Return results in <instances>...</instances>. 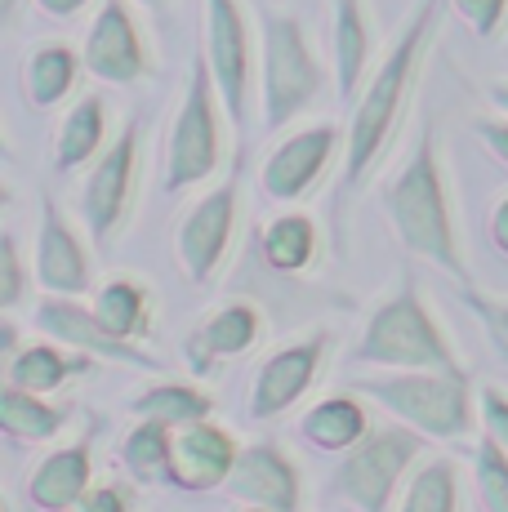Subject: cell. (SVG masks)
<instances>
[{"label": "cell", "mask_w": 508, "mask_h": 512, "mask_svg": "<svg viewBox=\"0 0 508 512\" xmlns=\"http://www.w3.org/2000/svg\"><path fill=\"white\" fill-rule=\"evenodd\" d=\"M228 495L241 499L250 508H268V512H299L304 495H299V472L286 459V450H277L272 441L241 450L237 464L228 477Z\"/></svg>", "instance_id": "16"}, {"label": "cell", "mask_w": 508, "mask_h": 512, "mask_svg": "<svg viewBox=\"0 0 508 512\" xmlns=\"http://www.w3.org/2000/svg\"><path fill=\"white\" fill-rule=\"evenodd\" d=\"M85 58L76 54L72 45H41L27 54L23 63V94L27 103L36 107V112H45V107H58L67 94H72L76 76H81Z\"/></svg>", "instance_id": "23"}, {"label": "cell", "mask_w": 508, "mask_h": 512, "mask_svg": "<svg viewBox=\"0 0 508 512\" xmlns=\"http://www.w3.org/2000/svg\"><path fill=\"white\" fill-rule=\"evenodd\" d=\"M85 490H90V437L45 455V464L27 481V499L41 512H72Z\"/></svg>", "instance_id": "18"}, {"label": "cell", "mask_w": 508, "mask_h": 512, "mask_svg": "<svg viewBox=\"0 0 508 512\" xmlns=\"http://www.w3.org/2000/svg\"><path fill=\"white\" fill-rule=\"evenodd\" d=\"M353 392L375 406L393 410L406 428L424 432L433 441H459L482 423L473 401V383L464 370H388L361 374Z\"/></svg>", "instance_id": "3"}, {"label": "cell", "mask_w": 508, "mask_h": 512, "mask_svg": "<svg viewBox=\"0 0 508 512\" xmlns=\"http://www.w3.org/2000/svg\"><path fill=\"white\" fill-rule=\"evenodd\" d=\"M32 321L41 326V334H50L54 343L85 352V357H107V361H121V366L156 370V361L139 348V343L116 339V334L99 321V312L85 308L76 294H45V299L36 303Z\"/></svg>", "instance_id": "13"}, {"label": "cell", "mask_w": 508, "mask_h": 512, "mask_svg": "<svg viewBox=\"0 0 508 512\" xmlns=\"http://www.w3.org/2000/svg\"><path fill=\"white\" fill-rule=\"evenodd\" d=\"M259 330H263V321H259L254 303H223V308H214L210 317L192 330L188 352H192V361H197V370H210L214 361L250 352L254 343H259Z\"/></svg>", "instance_id": "19"}, {"label": "cell", "mask_w": 508, "mask_h": 512, "mask_svg": "<svg viewBox=\"0 0 508 512\" xmlns=\"http://www.w3.org/2000/svg\"><path fill=\"white\" fill-rule=\"evenodd\" d=\"M495 348H500V352H504V361H508V343H500V339H495Z\"/></svg>", "instance_id": "42"}, {"label": "cell", "mask_w": 508, "mask_h": 512, "mask_svg": "<svg viewBox=\"0 0 508 512\" xmlns=\"http://www.w3.org/2000/svg\"><path fill=\"white\" fill-rule=\"evenodd\" d=\"M134 508V495L116 481H103V486H90L85 499L76 504V512H130Z\"/></svg>", "instance_id": "35"}, {"label": "cell", "mask_w": 508, "mask_h": 512, "mask_svg": "<svg viewBox=\"0 0 508 512\" xmlns=\"http://www.w3.org/2000/svg\"><path fill=\"white\" fill-rule=\"evenodd\" d=\"M370 67V23L361 0H335V90L353 103Z\"/></svg>", "instance_id": "21"}, {"label": "cell", "mask_w": 508, "mask_h": 512, "mask_svg": "<svg viewBox=\"0 0 508 512\" xmlns=\"http://www.w3.org/2000/svg\"><path fill=\"white\" fill-rule=\"evenodd\" d=\"M170 441L174 428L156 419H139L130 428V437L121 441V464L139 486H156V481H170Z\"/></svg>", "instance_id": "28"}, {"label": "cell", "mask_w": 508, "mask_h": 512, "mask_svg": "<svg viewBox=\"0 0 508 512\" xmlns=\"http://www.w3.org/2000/svg\"><path fill=\"white\" fill-rule=\"evenodd\" d=\"M335 152H339L335 125L321 121V125H308V130H295L290 139H281L272 147L268 161H263V170H259L263 196H272V201H281V205L304 201L312 187L326 179Z\"/></svg>", "instance_id": "12"}, {"label": "cell", "mask_w": 508, "mask_h": 512, "mask_svg": "<svg viewBox=\"0 0 508 512\" xmlns=\"http://www.w3.org/2000/svg\"><path fill=\"white\" fill-rule=\"evenodd\" d=\"M205 58L214 67L228 121L246 130L250 121V81H254V36L241 0H205Z\"/></svg>", "instance_id": "8"}, {"label": "cell", "mask_w": 508, "mask_h": 512, "mask_svg": "<svg viewBox=\"0 0 508 512\" xmlns=\"http://www.w3.org/2000/svg\"><path fill=\"white\" fill-rule=\"evenodd\" d=\"M103 152H107V107L99 94H85L63 116V125L54 134V165H58V174H72L81 165L99 161Z\"/></svg>", "instance_id": "20"}, {"label": "cell", "mask_w": 508, "mask_h": 512, "mask_svg": "<svg viewBox=\"0 0 508 512\" xmlns=\"http://www.w3.org/2000/svg\"><path fill=\"white\" fill-rule=\"evenodd\" d=\"M384 205H388V219H393V228L410 254H419V259H428L433 268H442L446 277L468 285V259H464V250H459V232H455L451 196H446L433 125H424L415 152L406 156L397 179L384 187Z\"/></svg>", "instance_id": "2"}, {"label": "cell", "mask_w": 508, "mask_h": 512, "mask_svg": "<svg viewBox=\"0 0 508 512\" xmlns=\"http://www.w3.org/2000/svg\"><path fill=\"white\" fill-rule=\"evenodd\" d=\"M477 499L486 512H508V455L491 437L477 446Z\"/></svg>", "instance_id": "31"}, {"label": "cell", "mask_w": 508, "mask_h": 512, "mask_svg": "<svg viewBox=\"0 0 508 512\" xmlns=\"http://www.w3.org/2000/svg\"><path fill=\"white\" fill-rule=\"evenodd\" d=\"M27 294V268H23V254H18L14 232L0 236V308L14 312Z\"/></svg>", "instance_id": "32"}, {"label": "cell", "mask_w": 508, "mask_h": 512, "mask_svg": "<svg viewBox=\"0 0 508 512\" xmlns=\"http://www.w3.org/2000/svg\"><path fill=\"white\" fill-rule=\"evenodd\" d=\"M134 415L156 419L165 428H183V423H197L214 415V397L192 383H156V388L134 397Z\"/></svg>", "instance_id": "29"}, {"label": "cell", "mask_w": 508, "mask_h": 512, "mask_svg": "<svg viewBox=\"0 0 508 512\" xmlns=\"http://www.w3.org/2000/svg\"><path fill=\"white\" fill-rule=\"evenodd\" d=\"M18 5H23V0H0V14H5V23H14V18H18Z\"/></svg>", "instance_id": "41"}, {"label": "cell", "mask_w": 508, "mask_h": 512, "mask_svg": "<svg viewBox=\"0 0 508 512\" xmlns=\"http://www.w3.org/2000/svg\"><path fill=\"white\" fill-rule=\"evenodd\" d=\"M81 58H85V72L107 85H134L152 72V58H148V45H143L139 23H134L130 0H103L90 32H85Z\"/></svg>", "instance_id": "11"}, {"label": "cell", "mask_w": 508, "mask_h": 512, "mask_svg": "<svg viewBox=\"0 0 508 512\" xmlns=\"http://www.w3.org/2000/svg\"><path fill=\"white\" fill-rule=\"evenodd\" d=\"M223 112L228 107H223L214 67L205 49H197L188 90L170 125V143H165V192H192L214 179V170L223 165Z\"/></svg>", "instance_id": "6"}, {"label": "cell", "mask_w": 508, "mask_h": 512, "mask_svg": "<svg viewBox=\"0 0 508 512\" xmlns=\"http://www.w3.org/2000/svg\"><path fill=\"white\" fill-rule=\"evenodd\" d=\"M36 281L45 294H76L90 290V254L81 236L63 219L54 196L41 201V232H36Z\"/></svg>", "instance_id": "17"}, {"label": "cell", "mask_w": 508, "mask_h": 512, "mask_svg": "<svg viewBox=\"0 0 508 512\" xmlns=\"http://www.w3.org/2000/svg\"><path fill=\"white\" fill-rule=\"evenodd\" d=\"M366 432H370V419L357 397H326L299 419V437H304L312 450H326V455L353 450Z\"/></svg>", "instance_id": "22"}, {"label": "cell", "mask_w": 508, "mask_h": 512, "mask_svg": "<svg viewBox=\"0 0 508 512\" xmlns=\"http://www.w3.org/2000/svg\"><path fill=\"white\" fill-rule=\"evenodd\" d=\"M402 512H459V468L451 459H433L415 472L402 495Z\"/></svg>", "instance_id": "30"}, {"label": "cell", "mask_w": 508, "mask_h": 512, "mask_svg": "<svg viewBox=\"0 0 508 512\" xmlns=\"http://www.w3.org/2000/svg\"><path fill=\"white\" fill-rule=\"evenodd\" d=\"M491 245L508 259V196L491 210Z\"/></svg>", "instance_id": "38"}, {"label": "cell", "mask_w": 508, "mask_h": 512, "mask_svg": "<svg viewBox=\"0 0 508 512\" xmlns=\"http://www.w3.org/2000/svg\"><path fill=\"white\" fill-rule=\"evenodd\" d=\"M67 406H50L45 397L36 392H23V388H9L5 383V397H0V428L5 437L14 441H50L67 428Z\"/></svg>", "instance_id": "27"}, {"label": "cell", "mask_w": 508, "mask_h": 512, "mask_svg": "<svg viewBox=\"0 0 508 512\" xmlns=\"http://www.w3.org/2000/svg\"><path fill=\"white\" fill-rule=\"evenodd\" d=\"M424 432L415 428H375L357 441L353 450H344L335 468V495L357 512H388L397 495V481L406 477V468L424 455Z\"/></svg>", "instance_id": "7"}, {"label": "cell", "mask_w": 508, "mask_h": 512, "mask_svg": "<svg viewBox=\"0 0 508 512\" xmlns=\"http://www.w3.org/2000/svg\"><path fill=\"white\" fill-rule=\"evenodd\" d=\"M357 361L379 370H464L415 281H406L370 312L357 343Z\"/></svg>", "instance_id": "4"}, {"label": "cell", "mask_w": 508, "mask_h": 512, "mask_svg": "<svg viewBox=\"0 0 508 512\" xmlns=\"http://www.w3.org/2000/svg\"><path fill=\"white\" fill-rule=\"evenodd\" d=\"M237 441L214 419H197L174 428L170 441V486L179 490H214L228 486L232 464H237Z\"/></svg>", "instance_id": "15"}, {"label": "cell", "mask_w": 508, "mask_h": 512, "mask_svg": "<svg viewBox=\"0 0 508 512\" xmlns=\"http://www.w3.org/2000/svg\"><path fill=\"white\" fill-rule=\"evenodd\" d=\"M477 139L491 147V156H500L508 165V116H486V121H477Z\"/></svg>", "instance_id": "37"}, {"label": "cell", "mask_w": 508, "mask_h": 512, "mask_svg": "<svg viewBox=\"0 0 508 512\" xmlns=\"http://www.w3.org/2000/svg\"><path fill=\"white\" fill-rule=\"evenodd\" d=\"M232 232H237V179L205 192L174 228V259L183 263L192 285H210L228 259Z\"/></svg>", "instance_id": "10"}, {"label": "cell", "mask_w": 508, "mask_h": 512, "mask_svg": "<svg viewBox=\"0 0 508 512\" xmlns=\"http://www.w3.org/2000/svg\"><path fill=\"white\" fill-rule=\"evenodd\" d=\"M477 415H482V428L486 437L508 455V397L500 388H482L477 392Z\"/></svg>", "instance_id": "34"}, {"label": "cell", "mask_w": 508, "mask_h": 512, "mask_svg": "<svg viewBox=\"0 0 508 512\" xmlns=\"http://www.w3.org/2000/svg\"><path fill=\"white\" fill-rule=\"evenodd\" d=\"M32 5L41 9L45 18H76L85 5H90V0H32Z\"/></svg>", "instance_id": "39"}, {"label": "cell", "mask_w": 508, "mask_h": 512, "mask_svg": "<svg viewBox=\"0 0 508 512\" xmlns=\"http://www.w3.org/2000/svg\"><path fill=\"white\" fill-rule=\"evenodd\" d=\"M90 308L99 312L103 326L112 330L116 339H125V343H139L143 334L152 330L148 290H143V285L134 281V277H112V281H103Z\"/></svg>", "instance_id": "25"}, {"label": "cell", "mask_w": 508, "mask_h": 512, "mask_svg": "<svg viewBox=\"0 0 508 512\" xmlns=\"http://www.w3.org/2000/svg\"><path fill=\"white\" fill-rule=\"evenodd\" d=\"M134 187H139V121H125V130L94 161L81 192V219L99 245H107L121 232L134 201Z\"/></svg>", "instance_id": "9"}, {"label": "cell", "mask_w": 508, "mask_h": 512, "mask_svg": "<svg viewBox=\"0 0 508 512\" xmlns=\"http://www.w3.org/2000/svg\"><path fill=\"white\" fill-rule=\"evenodd\" d=\"M326 352H330V334H308V339H299V343H290V348L272 352V357L259 366V374H254L246 415L250 419L286 415V410L312 388V379H317Z\"/></svg>", "instance_id": "14"}, {"label": "cell", "mask_w": 508, "mask_h": 512, "mask_svg": "<svg viewBox=\"0 0 508 512\" xmlns=\"http://www.w3.org/2000/svg\"><path fill=\"white\" fill-rule=\"evenodd\" d=\"M139 5H161V0H139Z\"/></svg>", "instance_id": "44"}, {"label": "cell", "mask_w": 508, "mask_h": 512, "mask_svg": "<svg viewBox=\"0 0 508 512\" xmlns=\"http://www.w3.org/2000/svg\"><path fill=\"white\" fill-rule=\"evenodd\" d=\"M259 250L268 259V268L277 272H304L312 259H317V223L299 210H286L263 228Z\"/></svg>", "instance_id": "26"}, {"label": "cell", "mask_w": 508, "mask_h": 512, "mask_svg": "<svg viewBox=\"0 0 508 512\" xmlns=\"http://www.w3.org/2000/svg\"><path fill=\"white\" fill-rule=\"evenodd\" d=\"M486 94H491L495 112H500V116H508V81H500V85H491V90H486Z\"/></svg>", "instance_id": "40"}, {"label": "cell", "mask_w": 508, "mask_h": 512, "mask_svg": "<svg viewBox=\"0 0 508 512\" xmlns=\"http://www.w3.org/2000/svg\"><path fill=\"white\" fill-rule=\"evenodd\" d=\"M451 9L473 27V36H482V41L500 36V27L508 18V0H451Z\"/></svg>", "instance_id": "33"}, {"label": "cell", "mask_w": 508, "mask_h": 512, "mask_svg": "<svg viewBox=\"0 0 508 512\" xmlns=\"http://www.w3.org/2000/svg\"><path fill=\"white\" fill-rule=\"evenodd\" d=\"M468 308H473V312H477V321H482V326L491 330V339L508 343V303H491V299H482V294L468 290Z\"/></svg>", "instance_id": "36"}, {"label": "cell", "mask_w": 508, "mask_h": 512, "mask_svg": "<svg viewBox=\"0 0 508 512\" xmlns=\"http://www.w3.org/2000/svg\"><path fill=\"white\" fill-rule=\"evenodd\" d=\"M58 348L63 343H27V348H14L5 361V383L9 388L36 392V397H50L72 374L85 370V357H63Z\"/></svg>", "instance_id": "24"}, {"label": "cell", "mask_w": 508, "mask_h": 512, "mask_svg": "<svg viewBox=\"0 0 508 512\" xmlns=\"http://www.w3.org/2000/svg\"><path fill=\"white\" fill-rule=\"evenodd\" d=\"M321 98V63L295 14H259V103L263 130H286Z\"/></svg>", "instance_id": "5"}, {"label": "cell", "mask_w": 508, "mask_h": 512, "mask_svg": "<svg viewBox=\"0 0 508 512\" xmlns=\"http://www.w3.org/2000/svg\"><path fill=\"white\" fill-rule=\"evenodd\" d=\"M241 512H268V508H250V504H246V508H241Z\"/></svg>", "instance_id": "43"}, {"label": "cell", "mask_w": 508, "mask_h": 512, "mask_svg": "<svg viewBox=\"0 0 508 512\" xmlns=\"http://www.w3.org/2000/svg\"><path fill=\"white\" fill-rule=\"evenodd\" d=\"M437 14H442V0H419L415 14L406 18L402 36L393 41V49L384 54V63L366 76L353 107V125H348V143H344V192H353L370 179V170L379 165L388 139L397 130V116H402L415 72L424 63V49L433 41Z\"/></svg>", "instance_id": "1"}]
</instances>
